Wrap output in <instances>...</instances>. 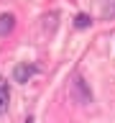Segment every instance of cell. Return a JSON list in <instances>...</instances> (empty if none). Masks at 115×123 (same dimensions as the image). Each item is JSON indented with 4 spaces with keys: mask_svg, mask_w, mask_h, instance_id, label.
<instances>
[{
    "mask_svg": "<svg viewBox=\"0 0 115 123\" xmlns=\"http://www.w3.org/2000/svg\"><path fill=\"white\" fill-rule=\"evenodd\" d=\"M90 15H84V13H79V15H77V18H74V28H90Z\"/></svg>",
    "mask_w": 115,
    "mask_h": 123,
    "instance_id": "8992f818",
    "label": "cell"
},
{
    "mask_svg": "<svg viewBox=\"0 0 115 123\" xmlns=\"http://www.w3.org/2000/svg\"><path fill=\"white\" fill-rule=\"evenodd\" d=\"M8 103H10V87H8V82L0 77V113L8 110Z\"/></svg>",
    "mask_w": 115,
    "mask_h": 123,
    "instance_id": "3957f363",
    "label": "cell"
},
{
    "mask_svg": "<svg viewBox=\"0 0 115 123\" xmlns=\"http://www.w3.org/2000/svg\"><path fill=\"white\" fill-rule=\"evenodd\" d=\"M102 15L105 18H113L115 15V0H102Z\"/></svg>",
    "mask_w": 115,
    "mask_h": 123,
    "instance_id": "5b68a950",
    "label": "cell"
},
{
    "mask_svg": "<svg viewBox=\"0 0 115 123\" xmlns=\"http://www.w3.org/2000/svg\"><path fill=\"white\" fill-rule=\"evenodd\" d=\"M23 123H33V118H31V115H28V118H26V121H23Z\"/></svg>",
    "mask_w": 115,
    "mask_h": 123,
    "instance_id": "52a82bcc",
    "label": "cell"
},
{
    "mask_svg": "<svg viewBox=\"0 0 115 123\" xmlns=\"http://www.w3.org/2000/svg\"><path fill=\"white\" fill-rule=\"evenodd\" d=\"M72 87H74V92H82V100L84 103H90V90H87V85H84V80L82 77H74V85H72Z\"/></svg>",
    "mask_w": 115,
    "mask_h": 123,
    "instance_id": "277c9868",
    "label": "cell"
},
{
    "mask_svg": "<svg viewBox=\"0 0 115 123\" xmlns=\"http://www.w3.org/2000/svg\"><path fill=\"white\" fill-rule=\"evenodd\" d=\"M36 72H38L36 64H18V67L13 69V77H15V82H28Z\"/></svg>",
    "mask_w": 115,
    "mask_h": 123,
    "instance_id": "6da1fadb",
    "label": "cell"
},
{
    "mask_svg": "<svg viewBox=\"0 0 115 123\" xmlns=\"http://www.w3.org/2000/svg\"><path fill=\"white\" fill-rule=\"evenodd\" d=\"M15 28V15L13 13H3L0 15V36H8Z\"/></svg>",
    "mask_w": 115,
    "mask_h": 123,
    "instance_id": "7a4b0ae2",
    "label": "cell"
}]
</instances>
